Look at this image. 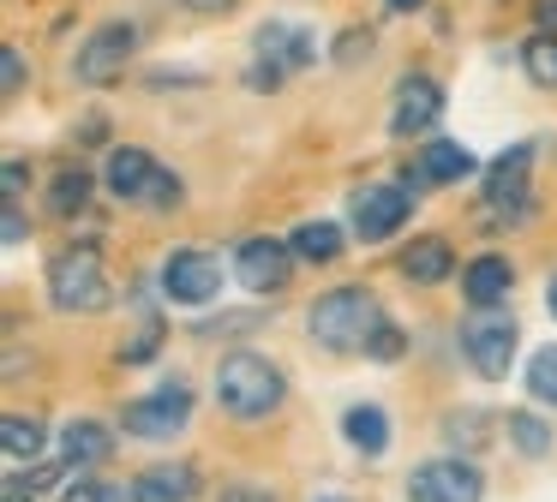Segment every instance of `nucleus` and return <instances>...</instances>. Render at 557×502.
I'll use <instances>...</instances> for the list:
<instances>
[{
    "mask_svg": "<svg viewBox=\"0 0 557 502\" xmlns=\"http://www.w3.org/2000/svg\"><path fill=\"white\" fill-rule=\"evenodd\" d=\"M384 323L389 317L377 311V299L366 293V287H330V293H318L312 305H306V329H312V341L330 347V353H366Z\"/></svg>",
    "mask_w": 557,
    "mask_h": 502,
    "instance_id": "nucleus-1",
    "label": "nucleus"
},
{
    "mask_svg": "<svg viewBox=\"0 0 557 502\" xmlns=\"http://www.w3.org/2000/svg\"><path fill=\"white\" fill-rule=\"evenodd\" d=\"M282 371L270 365L264 353H228L216 365V401L228 418H240V425H252V418H270L282 406Z\"/></svg>",
    "mask_w": 557,
    "mask_h": 502,
    "instance_id": "nucleus-2",
    "label": "nucleus"
},
{
    "mask_svg": "<svg viewBox=\"0 0 557 502\" xmlns=\"http://www.w3.org/2000/svg\"><path fill=\"white\" fill-rule=\"evenodd\" d=\"M102 186H109L121 203H150V210H174V203H181V179H174V167H162L150 150H133V143L109 150V162H102Z\"/></svg>",
    "mask_w": 557,
    "mask_h": 502,
    "instance_id": "nucleus-3",
    "label": "nucleus"
},
{
    "mask_svg": "<svg viewBox=\"0 0 557 502\" xmlns=\"http://www.w3.org/2000/svg\"><path fill=\"white\" fill-rule=\"evenodd\" d=\"M49 299L61 311H102L109 305V275H102L97 246H73L49 263Z\"/></svg>",
    "mask_w": 557,
    "mask_h": 502,
    "instance_id": "nucleus-4",
    "label": "nucleus"
},
{
    "mask_svg": "<svg viewBox=\"0 0 557 502\" xmlns=\"http://www.w3.org/2000/svg\"><path fill=\"white\" fill-rule=\"evenodd\" d=\"M461 353L473 359V371H480L485 382L509 377V353H516V317L497 305H480L461 317Z\"/></svg>",
    "mask_w": 557,
    "mask_h": 502,
    "instance_id": "nucleus-5",
    "label": "nucleus"
},
{
    "mask_svg": "<svg viewBox=\"0 0 557 502\" xmlns=\"http://www.w3.org/2000/svg\"><path fill=\"white\" fill-rule=\"evenodd\" d=\"M133 54H138V24L133 18H109V24H97V30L85 36L73 72H78V84H90V90H109Z\"/></svg>",
    "mask_w": 557,
    "mask_h": 502,
    "instance_id": "nucleus-6",
    "label": "nucleus"
},
{
    "mask_svg": "<svg viewBox=\"0 0 557 502\" xmlns=\"http://www.w3.org/2000/svg\"><path fill=\"white\" fill-rule=\"evenodd\" d=\"M193 418V389L186 382H162L157 394H138V401H126L121 406V425H126V437H174V430Z\"/></svg>",
    "mask_w": 557,
    "mask_h": 502,
    "instance_id": "nucleus-7",
    "label": "nucleus"
},
{
    "mask_svg": "<svg viewBox=\"0 0 557 502\" xmlns=\"http://www.w3.org/2000/svg\"><path fill=\"white\" fill-rule=\"evenodd\" d=\"M480 497H485L480 466L456 461V454L413 466V478H408V502H480Z\"/></svg>",
    "mask_w": 557,
    "mask_h": 502,
    "instance_id": "nucleus-8",
    "label": "nucleus"
},
{
    "mask_svg": "<svg viewBox=\"0 0 557 502\" xmlns=\"http://www.w3.org/2000/svg\"><path fill=\"white\" fill-rule=\"evenodd\" d=\"M413 191L408 186H360L348 198V215H354V234L366 239V246H377V239H389L401 222H408V210H413Z\"/></svg>",
    "mask_w": 557,
    "mask_h": 502,
    "instance_id": "nucleus-9",
    "label": "nucleus"
},
{
    "mask_svg": "<svg viewBox=\"0 0 557 502\" xmlns=\"http://www.w3.org/2000/svg\"><path fill=\"white\" fill-rule=\"evenodd\" d=\"M234 275H240L252 293H282L288 275H294V246L288 239H270V234L246 239V246L234 251Z\"/></svg>",
    "mask_w": 557,
    "mask_h": 502,
    "instance_id": "nucleus-10",
    "label": "nucleus"
},
{
    "mask_svg": "<svg viewBox=\"0 0 557 502\" xmlns=\"http://www.w3.org/2000/svg\"><path fill=\"white\" fill-rule=\"evenodd\" d=\"M162 287H169V299H181V305H205L222 287V258H210V251H198V246H181L162 263Z\"/></svg>",
    "mask_w": 557,
    "mask_h": 502,
    "instance_id": "nucleus-11",
    "label": "nucleus"
},
{
    "mask_svg": "<svg viewBox=\"0 0 557 502\" xmlns=\"http://www.w3.org/2000/svg\"><path fill=\"white\" fill-rule=\"evenodd\" d=\"M312 54H318V42H312V30H306V24L276 18V24H264V30H258V66H270L276 78H282V72L312 66Z\"/></svg>",
    "mask_w": 557,
    "mask_h": 502,
    "instance_id": "nucleus-12",
    "label": "nucleus"
},
{
    "mask_svg": "<svg viewBox=\"0 0 557 502\" xmlns=\"http://www.w3.org/2000/svg\"><path fill=\"white\" fill-rule=\"evenodd\" d=\"M444 120V90L432 78H408L396 90V114H389V131L396 138H413V131H432Z\"/></svg>",
    "mask_w": 557,
    "mask_h": 502,
    "instance_id": "nucleus-13",
    "label": "nucleus"
},
{
    "mask_svg": "<svg viewBox=\"0 0 557 502\" xmlns=\"http://www.w3.org/2000/svg\"><path fill=\"white\" fill-rule=\"evenodd\" d=\"M396 263H401V275H408L413 287H437V281L456 275V251H449L444 234H420L413 246H401Z\"/></svg>",
    "mask_w": 557,
    "mask_h": 502,
    "instance_id": "nucleus-14",
    "label": "nucleus"
},
{
    "mask_svg": "<svg viewBox=\"0 0 557 502\" xmlns=\"http://www.w3.org/2000/svg\"><path fill=\"white\" fill-rule=\"evenodd\" d=\"M509 287H516V269H509V258H497V251H485V258H473L468 269H461V293H468V305H504Z\"/></svg>",
    "mask_w": 557,
    "mask_h": 502,
    "instance_id": "nucleus-15",
    "label": "nucleus"
},
{
    "mask_svg": "<svg viewBox=\"0 0 557 502\" xmlns=\"http://www.w3.org/2000/svg\"><path fill=\"white\" fill-rule=\"evenodd\" d=\"M193 497H198L193 466H145L133 478V502H193Z\"/></svg>",
    "mask_w": 557,
    "mask_h": 502,
    "instance_id": "nucleus-16",
    "label": "nucleus"
},
{
    "mask_svg": "<svg viewBox=\"0 0 557 502\" xmlns=\"http://www.w3.org/2000/svg\"><path fill=\"white\" fill-rule=\"evenodd\" d=\"M420 174H425V186H456V179L480 174V162H473V150H468V143H449V138H437V143H425V155H420Z\"/></svg>",
    "mask_w": 557,
    "mask_h": 502,
    "instance_id": "nucleus-17",
    "label": "nucleus"
},
{
    "mask_svg": "<svg viewBox=\"0 0 557 502\" xmlns=\"http://www.w3.org/2000/svg\"><path fill=\"white\" fill-rule=\"evenodd\" d=\"M102 454H114V430L97 425V418H73V425L61 430V461L66 466H90L102 461Z\"/></svg>",
    "mask_w": 557,
    "mask_h": 502,
    "instance_id": "nucleus-18",
    "label": "nucleus"
},
{
    "mask_svg": "<svg viewBox=\"0 0 557 502\" xmlns=\"http://www.w3.org/2000/svg\"><path fill=\"white\" fill-rule=\"evenodd\" d=\"M342 437H348L360 454H384V449H389V418H384V406L354 401L348 413H342Z\"/></svg>",
    "mask_w": 557,
    "mask_h": 502,
    "instance_id": "nucleus-19",
    "label": "nucleus"
},
{
    "mask_svg": "<svg viewBox=\"0 0 557 502\" xmlns=\"http://www.w3.org/2000/svg\"><path fill=\"white\" fill-rule=\"evenodd\" d=\"M42 442H49L42 418H25V413H7V418H0V449H7V461H13V466L37 461Z\"/></svg>",
    "mask_w": 557,
    "mask_h": 502,
    "instance_id": "nucleus-20",
    "label": "nucleus"
},
{
    "mask_svg": "<svg viewBox=\"0 0 557 502\" xmlns=\"http://www.w3.org/2000/svg\"><path fill=\"white\" fill-rule=\"evenodd\" d=\"M288 246H294L300 263H336L342 258V227L336 222H300Z\"/></svg>",
    "mask_w": 557,
    "mask_h": 502,
    "instance_id": "nucleus-21",
    "label": "nucleus"
},
{
    "mask_svg": "<svg viewBox=\"0 0 557 502\" xmlns=\"http://www.w3.org/2000/svg\"><path fill=\"white\" fill-rule=\"evenodd\" d=\"M90 186H97V179H90V167H66V174L49 186V210L54 215H78L90 203Z\"/></svg>",
    "mask_w": 557,
    "mask_h": 502,
    "instance_id": "nucleus-22",
    "label": "nucleus"
},
{
    "mask_svg": "<svg viewBox=\"0 0 557 502\" xmlns=\"http://www.w3.org/2000/svg\"><path fill=\"white\" fill-rule=\"evenodd\" d=\"M521 66L533 84H557V36H528L521 42Z\"/></svg>",
    "mask_w": 557,
    "mask_h": 502,
    "instance_id": "nucleus-23",
    "label": "nucleus"
},
{
    "mask_svg": "<svg viewBox=\"0 0 557 502\" xmlns=\"http://www.w3.org/2000/svg\"><path fill=\"white\" fill-rule=\"evenodd\" d=\"M509 442H516L528 461H540V454H552V430L540 425L533 413H509Z\"/></svg>",
    "mask_w": 557,
    "mask_h": 502,
    "instance_id": "nucleus-24",
    "label": "nucleus"
},
{
    "mask_svg": "<svg viewBox=\"0 0 557 502\" xmlns=\"http://www.w3.org/2000/svg\"><path fill=\"white\" fill-rule=\"evenodd\" d=\"M528 389H533V401L557 406V347H540L528 359Z\"/></svg>",
    "mask_w": 557,
    "mask_h": 502,
    "instance_id": "nucleus-25",
    "label": "nucleus"
},
{
    "mask_svg": "<svg viewBox=\"0 0 557 502\" xmlns=\"http://www.w3.org/2000/svg\"><path fill=\"white\" fill-rule=\"evenodd\" d=\"M157 347H162V323L145 317V329H138L133 341H121V365H150V359H157Z\"/></svg>",
    "mask_w": 557,
    "mask_h": 502,
    "instance_id": "nucleus-26",
    "label": "nucleus"
},
{
    "mask_svg": "<svg viewBox=\"0 0 557 502\" xmlns=\"http://www.w3.org/2000/svg\"><path fill=\"white\" fill-rule=\"evenodd\" d=\"M444 437L461 442L468 454H480V442H485V413H449V418H444Z\"/></svg>",
    "mask_w": 557,
    "mask_h": 502,
    "instance_id": "nucleus-27",
    "label": "nucleus"
},
{
    "mask_svg": "<svg viewBox=\"0 0 557 502\" xmlns=\"http://www.w3.org/2000/svg\"><path fill=\"white\" fill-rule=\"evenodd\" d=\"M401 347H408V341H401V329H396V323H384V329L372 335V347H366V359H377V365H396Z\"/></svg>",
    "mask_w": 557,
    "mask_h": 502,
    "instance_id": "nucleus-28",
    "label": "nucleus"
},
{
    "mask_svg": "<svg viewBox=\"0 0 557 502\" xmlns=\"http://www.w3.org/2000/svg\"><path fill=\"white\" fill-rule=\"evenodd\" d=\"M121 497L126 490H114V485H73L61 502H121Z\"/></svg>",
    "mask_w": 557,
    "mask_h": 502,
    "instance_id": "nucleus-29",
    "label": "nucleus"
},
{
    "mask_svg": "<svg viewBox=\"0 0 557 502\" xmlns=\"http://www.w3.org/2000/svg\"><path fill=\"white\" fill-rule=\"evenodd\" d=\"M360 54H372V30H348V36L336 42V60H342V66H348V60H360Z\"/></svg>",
    "mask_w": 557,
    "mask_h": 502,
    "instance_id": "nucleus-30",
    "label": "nucleus"
},
{
    "mask_svg": "<svg viewBox=\"0 0 557 502\" xmlns=\"http://www.w3.org/2000/svg\"><path fill=\"white\" fill-rule=\"evenodd\" d=\"M0 84H7V96L25 84V54H18V48H7V54H0Z\"/></svg>",
    "mask_w": 557,
    "mask_h": 502,
    "instance_id": "nucleus-31",
    "label": "nucleus"
},
{
    "mask_svg": "<svg viewBox=\"0 0 557 502\" xmlns=\"http://www.w3.org/2000/svg\"><path fill=\"white\" fill-rule=\"evenodd\" d=\"M0 186H7V203H18V198H25V162H18V155L7 162V174H0Z\"/></svg>",
    "mask_w": 557,
    "mask_h": 502,
    "instance_id": "nucleus-32",
    "label": "nucleus"
},
{
    "mask_svg": "<svg viewBox=\"0 0 557 502\" xmlns=\"http://www.w3.org/2000/svg\"><path fill=\"white\" fill-rule=\"evenodd\" d=\"M222 502H276V497L258 490V485H228V490H222Z\"/></svg>",
    "mask_w": 557,
    "mask_h": 502,
    "instance_id": "nucleus-33",
    "label": "nucleus"
},
{
    "mask_svg": "<svg viewBox=\"0 0 557 502\" xmlns=\"http://www.w3.org/2000/svg\"><path fill=\"white\" fill-rule=\"evenodd\" d=\"M533 18H540V36H557V0H533Z\"/></svg>",
    "mask_w": 557,
    "mask_h": 502,
    "instance_id": "nucleus-34",
    "label": "nucleus"
},
{
    "mask_svg": "<svg viewBox=\"0 0 557 502\" xmlns=\"http://www.w3.org/2000/svg\"><path fill=\"white\" fill-rule=\"evenodd\" d=\"M25 239V215H18V203H7V246H18Z\"/></svg>",
    "mask_w": 557,
    "mask_h": 502,
    "instance_id": "nucleus-35",
    "label": "nucleus"
},
{
    "mask_svg": "<svg viewBox=\"0 0 557 502\" xmlns=\"http://www.w3.org/2000/svg\"><path fill=\"white\" fill-rule=\"evenodd\" d=\"M545 311H552V317H557V275H552V281H545Z\"/></svg>",
    "mask_w": 557,
    "mask_h": 502,
    "instance_id": "nucleus-36",
    "label": "nucleus"
},
{
    "mask_svg": "<svg viewBox=\"0 0 557 502\" xmlns=\"http://www.w3.org/2000/svg\"><path fill=\"white\" fill-rule=\"evenodd\" d=\"M389 7H396V12H413V7H420V0H389Z\"/></svg>",
    "mask_w": 557,
    "mask_h": 502,
    "instance_id": "nucleus-37",
    "label": "nucleus"
},
{
    "mask_svg": "<svg viewBox=\"0 0 557 502\" xmlns=\"http://www.w3.org/2000/svg\"><path fill=\"white\" fill-rule=\"evenodd\" d=\"M312 502H354V497H336V490H330V497H312Z\"/></svg>",
    "mask_w": 557,
    "mask_h": 502,
    "instance_id": "nucleus-38",
    "label": "nucleus"
},
{
    "mask_svg": "<svg viewBox=\"0 0 557 502\" xmlns=\"http://www.w3.org/2000/svg\"><path fill=\"white\" fill-rule=\"evenodd\" d=\"M198 7H228V0H198Z\"/></svg>",
    "mask_w": 557,
    "mask_h": 502,
    "instance_id": "nucleus-39",
    "label": "nucleus"
},
{
    "mask_svg": "<svg viewBox=\"0 0 557 502\" xmlns=\"http://www.w3.org/2000/svg\"><path fill=\"white\" fill-rule=\"evenodd\" d=\"M7 502H25V497H7Z\"/></svg>",
    "mask_w": 557,
    "mask_h": 502,
    "instance_id": "nucleus-40",
    "label": "nucleus"
}]
</instances>
